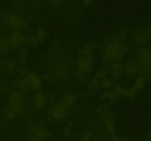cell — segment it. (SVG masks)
I'll use <instances>...</instances> for the list:
<instances>
[{
  "label": "cell",
  "instance_id": "cb8c5ba5",
  "mask_svg": "<svg viewBox=\"0 0 151 141\" xmlns=\"http://www.w3.org/2000/svg\"><path fill=\"white\" fill-rule=\"evenodd\" d=\"M100 87L104 90H111L114 87V81L111 78H106L100 81Z\"/></svg>",
  "mask_w": 151,
  "mask_h": 141
},
{
  "label": "cell",
  "instance_id": "4dcf8cb0",
  "mask_svg": "<svg viewBox=\"0 0 151 141\" xmlns=\"http://www.w3.org/2000/svg\"><path fill=\"white\" fill-rule=\"evenodd\" d=\"M27 42L32 47H37L40 44L39 41L36 39L35 36H30L29 38H27Z\"/></svg>",
  "mask_w": 151,
  "mask_h": 141
},
{
  "label": "cell",
  "instance_id": "f1b7e54d",
  "mask_svg": "<svg viewBox=\"0 0 151 141\" xmlns=\"http://www.w3.org/2000/svg\"><path fill=\"white\" fill-rule=\"evenodd\" d=\"M57 75L58 78H61V79H64L67 77L68 75V71L64 67H60L57 70Z\"/></svg>",
  "mask_w": 151,
  "mask_h": 141
},
{
  "label": "cell",
  "instance_id": "2e32d148",
  "mask_svg": "<svg viewBox=\"0 0 151 141\" xmlns=\"http://www.w3.org/2000/svg\"><path fill=\"white\" fill-rule=\"evenodd\" d=\"M149 78L146 75L145 73H141L136 78L135 81H134V87L136 89L137 92L142 90L145 87L147 81Z\"/></svg>",
  "mask_w": 151,
  "mask_h": 141
},
{
  "label": "cell",
  "instance_id": "ffe728a7",
  "mask_svg": "<svg viewBox=\"0 0 151 141\" xmlns=\"http://www.w3.org/2000/svg\"><path fill=\"white\" fill-rule=\"evenodd\" d=\"M9 108H10V109L13 111V112H14L16 117L22 118V117H24L25 115H26V112H27L26 107H25L23 103L13 105V106Z\"/></svg>",
  "mask_w": 151,
  "mask_h": 141
},
{
  "label": "cell",
  "instance_id": "5b68a950",
  "mask_svg": "<svg viewBox=\"0 0 151 141\" xmlns=\"http://www.w3.org/2000/svg\"><path fill=\"white\" fill-rule=\"evenodd\" d=\"M49 114L53 119L60 121L67 117L68 108L66 107L61 102H56L52 103L49 107Z\"/></svg>",
  "mask_w": 151,
  "mask_h": 141
},
{
  "label": "cell",
  "instance_id": "d4e9b609",
  "mask_svg": "<svg viewBox=\"0 0 151 141\" xmlns=\"http://www.w3.org/2000/svg\"><path fill=\"white\" fill-rule=\"evenodd\" d=\"M105 129H106V132L110 134V135L113 133L116 132H115V125L113 120H109V121L105 123Z\"/></svg>",
  "mask_w": 151,
  "mask_h": 141
},
{
  "label": "cell",
  "instance_id": "f35d334b",
  "mask_svg": "<svg viewBox=\"0 0 151 141\" xmlns=\"http://www.w3.org/2000/svg\"><path fill=\"white\" fill-rule=\"evenodd\" d=\"M26 141H40V140H37V139L34 138V137H29V138L27 139Z\"/></svg>",
  "mask_w": 151,
  "mask_h": 141
},
{
  "label": "cell",
  "instance_id": "4316f807",
  "mask_svg": "<svg viewBox=\"0 0 151 141\" xmlns=\"http://www.w3.org/2000/svg\"><path fill=\"white\" fill-rule=\"evenodd\" d=\"M108 72L105 69H100V70H97L95 72V75H94V78H96L97 79H98L99 81H103V79H105L106 78H107Z\"/></svg>",
  "mask_w": 151,
  "mask_h": 141
},
{
  "label": "cell",
  "instance_id": "74e56055",
  "mask_svg": "<svg viewBox=\"0 0 151 141\" xmlns=\"http://www.w3.org/2000/svg\"><path fill=\"white\" fill-rule=\"evenodd\" d=\"M145 140L147 141H151V130L150 132H149V133L147 134V137H146Z\"/></svg>",
  "mask_w": 151,
  "mask_h": 141
},
{
  "label": "cell",
  "instance_id": "ee69618b",
  "mask_svg": "<svg viewBox=\"0 0 151 141\" xmlns=\"http://www.w3.org/2000/svg\"><path fill=\"white\" fill-rule=\"evenodd\" d=\"M150 55H151V51H150Z\"/></svg>",
  "mask_w": 151,
  "mask_h": 141
},
{
  "label": "cell",
  "instance_id": "44dd1931",
  "mask_svg": "<svg viewBox=\"0 0 151 141\" xmlns=\"http://www.w3.org/2000/svg\"><path fill=\"white\" fill-rule=\"evenodd\" d=\"M10 48V44L8 38L4 36H0V53H4Z\"/></svg>",
  "mask_w": 151,
  "mask_h": 141
},
{
  "label": "cell",
  "instance_id": "5bb4252c",
  "mask_svg": "<svg viewBox=\"0 0 151 141\" xmlns=\"http://www.w3.org/2000/svg\"><path fill=\"white\" fill-rule=\"evenodd\" d=\"M122 68H123V66L122 65L121 62L118 61H114L110 64L109 70H110V73L111 74L114 78L119 79L121 78L122 72H122Z\"/></svg>",
  "mask_w": 151,
  "mask_h": 141
},
{
  "label": "cell",
  "instance_id": "3957f363",
  "mask_svg": "<svg viewBox=\"0 0 151 141\" xmlns=\"http://www.w3.org/2000/svg\"><path fill=\"white\" fill-rule=\"evenodd\" d=\"M137 64L139 67L140 72L145 73L151 66V55L150 50L145 48H140L136 53L135 59Z\"/></svg>",
  "mask_w": 151,
  "mask_h": 141
},
{
  "label": "cell",
  "instance_id": "4fadbf2b",
  "mask_svg": "<svg viewBox=\"0 0 151 141\" xmlns=\"http://www.w3.org/2000/svg\"><path fill=\"white\" fill-rule=\"evenodd\" d=\"M122 72L128 76H132L138 72H140V69L137 62L134 60L125 64V66L122 68Z\"/></svg>",
  "mask_w": 151,
  "mask_h": 141
},
{
  "label": "cell",
  "instance_id": "ba28073f",
  "mask_svg": "<svg viewBox=\"0 0 151 141\" xmlns=\"http://www.w3.org/2000/svg\"><path fill=\"white\" fill-rule=\"evenodd\" d=\"M10 47L13 48H19L27 41V38L21 33L20 31H13L8 38Z\"/></svg>",
  "mask_w": 151,
  "mask_h": 141
},
{
  "label": "cell",
  "instance_id": "60d3db41",
  "mask_svg": "<svg viewBox=\"0 0 151 141\" xmlns=\"http://www.w3.org/2000/svg\"><path fill=\"white\" fill-rule=\"evenodd\" d=\"M103 141H111L110 140V139H105V140H103Z\"/></svg>",
  "mask_w": 151,
  "mask_h": 141
},
{
  "label": "cell",
  "instance_id": "9c48e42d",
  "mask_svg": "<svg viewBox=\"0 0 151 141\" xmlns=\"http://www.w3.org/2000/svg\"><path fill=\"white\" fill-rule=\"evenodd\" d=\"M117 96L126 98H134L137 95V91L136 89L133 87H122V86H116L114 89Z\"/></svg>",
  "mask_w": 151,
  "mask_h": 141
},
{
  "label": "cell",
  "instance_id": "9a60e30c",
  "mask_svg": "<svg viewBox=\"0 0 151 141\" xmlns=\"http://www.w3.org/2000/svg\"><path fill=\"white\" fill-rule=\"evenodd\" d=\"M117 97L118 96L114 90H106L101 93L100 100L101 101L105 102L106 104H110L114 103Z\"/></svg>",
  "mask_w": 151,
  "mask_h": 141
},
{
  "label": "cell",
  "instance_id": "b9f144b4",
  "mask_svg": "<svg viewBox=\"0 0 151 141\" xmlns=\"http://www.w3.org/2000/svg\"><path fill=\"white\" fill-rule=\"evenodd\" d=\"M138 141H147L145 140V139H142V140H138Z\"/></svg>",
  "mask_w": 151,
  "mask_h": 141
},
{
  "label": "cell",
  "instance_id": "e575fe53",
  "mask_svg": "<svg viewBox=\"0 0 151 141\" xmlns=\"http://www.w3.org/2000/svg\"><path fill=\"white\" fill-rule=\"evenodd\" d=\"M65 1H66V0H51L52 3L54 4H56V5H58V4H62V3L64 2Z\"/></svg>",
  "mask_w": 151,
  "mask_h": 141
},
{
  "label": "cell",
  "instance_id": "6da1fadb",
  "mask_svg": "<svg viewBox=\"0 0 151 141\" xmlns=\"http://www.w3.org/2000/svg\"><path fill=\"white\" fill-rule=\"evenodd\" d=\"M94 44L88 43L81 48L77 58L76 67L78 72L82 74L91 72L94 64Z\"/></svg>",
  "mask_w": 151,
  "mask_h": 141
},
{
  "label": "cell",
  "instance_id": "7402d4cb",
  "mask_svg": "<svg viewBox=\"0 0 151 141\" xmlns=\"http://www.w3.org/2000/svg\"><path fill=\"white\" fill-rule=\"evenodd\" d=\"M35 38L39 41V43L43 42L47 37V32L44 28L39 27L35 33Z\"/></svg>",
  "mask_w": 151,
  "mask_h": 141
},
{
  "label": "cell",
  "instance_id": "8992f818",
  "mask_svg": "<svg viewBox=\"0 0 151 141\" xmlns=\"http://www.w3.org/2000/svg\"><path fill=\"white\" fill-rule=\"evenodd\" d=\"M31 137L40 141H44L52 137V133L40 124H34L30 128Z\"/></svg>",
  "mask_w": 151,
  "mask_h": 141
},
{
  "label": "cell",
  "instance_id": "7c38bea8",
  "mask_svg": "<svg viewBox=\"0 0 151 141\" xmlns=\"http://www.w3.org/2000/svg\"><path fill=\"white\" fill-rule=\"evenodd\" d=\"M24 99L22 92L19 90H13L10 93L8 98V107H11L13 105L18 104V103H23V101Z\"/></svg>",
  "mask_w": 151,
  "mask_h": 141
},
{
  "label": "cell",
  "instance_id": "1f68e13d",
  "mask_svg": "<svg viewBox=\"0 0 151 141\" xmlns=\"http://www.w3.org/2000/svg\"><path fill=\"white\" fill-rule=\"evenodd\" d=\"M72 123H69V124L66 126H65L63 128V129H62L63 134L66 136H67V137H69V136H70L71 134H72Z\"/></svg>",
  "mask_w": 151,
  "mask_h": 141
},
{
  "label": "cell",
  "instance_id": "836d02e7",
  "mask_svg": "<svg viewBox=\"0 0 151 141\" xmlns=\"http://www.w3.org/2000/svg\"><path fill=\"white\" fill-rule=\"evenodd\" d=\"M119 137L118 136V134H116V132L113 133L112 134H111V141H119Z\"/></svg>",
  "mask_w": 151,
  "mask_h": 141
},
{
  "label": "cell",
  "instance_id": "d6a6232c",
  "mask_svg": "<svg viewBox=\"0 0 151 141\" xmlns=\"http://www.w3.org/2000/svg\"><path fill=\"white\" fill-rule=\"evenodd\" d=\"M91 137H92V134H91V132H90L89 131H86L83 134L82 137H81L79 141H91Z\"/></svg>",
  "mask_w": 151,
  "mask_h": 141
},
{
  "label": "cell",
  "instance_id": "8fae6325",
  "mask_svg": "<svg viewBox=\"0 0 151 141\" xmlns=\"http://www.w3.org/2000/svg\"><path fill=\"white\" fill-rule=\"evenodd\" d=\"M150 38V34L148 31L143 30L141 32H139L134 36V42L140 47H144L145 45L149 42V40Z\"/></svg>",
  "mask_w": 151,
  "mask_h": 141
},
{
  "label": "cell",
  "instance_id": "ac0fdd59",
  "mask_svg": "<svg viewBox=\"0 0 151 141\" xmlns=\"http://www.w3.org/2000/svg\"><path fill=\"white\" fill-rule=\"evenodd\" d=\"M77 98H78V96H77L76 93H69V94H66L63 95V97L61 98V100H60V102L66 107L69 109L71 106H73L74 103L76 102Z\"/></svg>",
  "mask_w": 151,
  "mask_h": 141
},
{
  "label": "cell",
  "instance_id": "d590c367",
  "mask_svg": "<svg viewBox=\"0 0 151 141\" xmlns=\"http://www.w3.org/2000/svg\"><path fill=\"white\" fill-rule=\"evenodd\" d=\"M81 1H82V2L84 4H86V5H88V4L92 3L93 0H81Z\"/></svg>",
  "mask_w": 151,
  "mask_h": 141
},
{
  "label": "cell",
  "instance_id": "484cf974",
  "mask_svg": "<svg viewBox=\"0 0 151 141\" xmlns=\"http://www.w3.org/2000/svg\"><path fill=\"white\" fill-rule=\"evenodd\" d=\"M3 116L6 121H12L16 117L13 111L9 107L4 109V112H3Z\"/></svg>",
  "mask_w": 151,
  "mask_h": 141
},
{
  "label": "cell",
  "instance_id": "8d00e7d4",
  "mask_svg": "<svg viewBox=\"0 0 151 141\" xmlns=\"http://www.w3.org/2000/svg\"><path fill=\"white\" fill-rule=\"evenodd\" d=\"M146 75L147 76V78H151V66L150 67V68H149L147 70V72H145Z\"/></svg>",
  "mask_w": 151,
  "mask_h": 141
},
{
  "label": "cell",
  "instance_id": "e0dca14e",
  "mask_svg": "<svg viewBox=\"0 0 151 141\" xmlns=\"http://www.w3.org/2000/svg\"><path fill=\"white\" fill-rule=\"evenodd\" d=\"M15 85L18 88V90L21 92H27L31 88L30 84L27 78L20 77L15 81Z\"/></svg>",
  "mask_w": 151,
  "mask_h": 141
},
{
  "label": "cell",
  "instance_id": "d6986e66",
  "mask_svg": "<svg viewBox=\"0 0 151 141\" xmlns=\"http://www.w3.org/2000/svg\"><path fill=\"white\" fill-rule=\"evenodd\" d=\"M106 105L107 104L104 103L103 106H100L97 110V114H98L100 120L101 121V122L104 123V124L109 120H113L111 117V113L106 109Z\"/></svg>",
  "mask_w": 151,
  "mask_h": 141
},
{
  "label": "cell",
  "instance_id": "f546056e",
  "mask_svg": "<svg viewBox=\"0 0 151 141\" xmlns=\"http://www.w3.org/2000/svg\"><path fill=\"white\" fill-rule=\"evenodd\" d=\"M4 64L7 70L10 73H13L16 70V64L11 61H5Z\"/></svg>",
  "mask_w": 151,
  "mask_h": 141
},
{
  "label": "cell",
  "instance_id": "603a6c76",
  "mask_svg": "<svg viewBox=\"0 0 151 141\" xmlns=\"http://www.w3.org/2000/svg\"><path fill=\"white\" fill-rule=\"evenodd\" d=\"M100 87V81L96 78H93L88 84V90L90 92H94Z\"/></svg>",
  "mask_w": 151,
  "mask_h": 141
},
{
  "label": "cell",
  "instance_id": "52a82bcc",
  "mask_svg": "<svg viewBox=\"0 0 151 141\" xmlns=\"http://www.w3.org/2000/svg\"><path fill=\"white\" fill-rule=\"evenodd\" d=\"M31 106L35 112H41L47 106V98L44 93L38 91L32 95L31 100Z\"/></svg>",
  "mask_w": 151,
  "mask_h": 141
},
{
  "label": "cell",
  "instance_id": "30bf717a",
  "mask_svg": "<svg viewBox=\"0 0 151 141\" xmlns=\"http://www.w3.org/2000/svg\"><path fill=\"white\" fill-rule=\"evenodd\" d=\"M27 78L30 84L31 88L35 92L40 91V90L42 87V78L40 76H38L37 74L34 72H31L29 71L27 75L24 77Z\"/></svg>",
  "mask_w": 151,
  "mask_h": 141
},
{
  "label": "cell",
  "instance_id": "ab89813d",
  "mask_svg": "<svg viewBox=\"0 0 151 141\" xmlns=\"http://www.w3.org/2000/svg\"><path fill=\"white\" fill-rule=\"evenodd\" d=\"M119 141H130V140H125V139H119Z\"/></svg>",
  "mask_w": 151,
  "mask_h": 141
},
{
  "label": "cell",
  "instance_id": "83f0119b",
  "mask_svg": "<svg viewBox=\"0 0 151 141\" xmlns=\"http://www.w3.org/2000/svg\"><path fill=\"white\" fill-rule=\"evenodd\" d=\"M29 54V50L26 47H20L19 51V60L25 61L26 60L27 56Z\"/></svg>",
  "mask_w": 151,
  "mask_h": 141
},
{
  "label": "cell",
  "instance_id": "7bdbcfd3",
  "mask_svg": "<svg viewBox=\"0 0 151 141\" xmlns=\"http://www.w3.org/2000/svg\"><path fill=\"white\" fill-rule=\"evenodd\" d=\"M150 38H151V34H150Z\"/></svg>",
  "mask_w": 151,
  "mask_h": 141
},
{
  "label": "cell",
  "instance_id": "277c9868",
  "mask_svg": "<svg viewBox=\"0 0 151 141\" xmlns=\"http://www.w3.org/2000/svg\"><path fill=\"white\" fill-rule=\"evenodd\" d=\"M7 26L13 31H20L26 27L27 23L24 19L15 13H9L5 18Z\"/></svg>",
  "mask_w": 151,
  "mask_h": 141
},
{
  "label": "cell",
  "instance_id": "7a4b0ae2",
  "mask_svg": "<svg viewBox=\"0 0 151 141\" xmlns=\"http://www.w3.org/2000/svg\"><path fill=\"white\" fill-rule=\"evenodd\" d=\"M131 50V47L123 45L122 42L114 40L105 47L103 51V61L106 64H111L114 61H121Z\"/></svg>",
  "mask_w": 151,
  "mask_h": 141
}]
</instances>
